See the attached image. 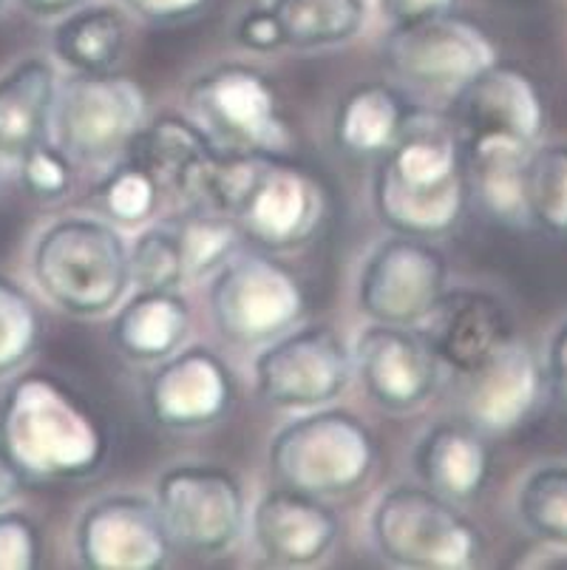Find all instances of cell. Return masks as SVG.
<instances>
[{
    "label": "cell",
    "instance_id": "30",
    "mask_svg": "<svg viewBox=\"0 0 567 570\" xmlns=\"http://www.w3.org/2000/svg\"><path fill=\"white\" fill-rule=\"evenodd\" d=\"M528 225L548 236H567V142H539L525 179Z\"/></svg>",
    "mask_w": 567,
    "mask_h": 570
},
{
    "label": "cell",
    "instance_id": "23",
    "mask_svg": "<svg viewBox=\"0 0 567 570\" xmlns=\"http://www.w3.org/2000/svg\"><path fill=\"white\" fill-rule=\"evenodd\" d=\"M462 151L468 196L499 225L528 227L525 179L534 148L511 137H477L462 145Z\"/></svg>",
    "mask_w": 567,
    "mask_h": 570
},
{
    "label": "cell",
    "instance_id": "34",
    "mask_svg": "<svg viewBox=\"0 0 567 570\" xmlns=\"http://www.w3.org/2000/svg\"><path fill=\"white\" fill-rule=\"evenodd\" d=\"M128 262L137 289H179L187 282L179 236L170 222L139 233L128 247Z\"/></svg>",
    "mask_w": 567,
    "mask_h": 570
},
{
    "label": "cell",
    "instance_id": "28",
    "mask_svg": "<svg viewBox=\"0 0 567 570\" xmlns=\"http://www.w3.org/2000/svg\"><path fill=\"white\" fill-rule=\"evenodd\" d=\"M284 46L293 49H326L346 43L361 32L366 0H273Z\"/></svg>",
    "mask_w": 567,
    "mask_h": 570
},
{
    "label": "cell",
    "instance_id": "9",
    "mask_svg": "<svg viewBox=\"0 0 567 570\" xmlns=\"http://www.w3.org/2000/svg\"><path fill=\"white\" fill-rule=\"evenodd\" d=\"M256 392L267 406L310 412L330 406L350 386L355 361L332 326H299L264 344L256 364Z\"/></svg>",
    "mask_w": 567,
    "mask_h": 570
},
{
    "label": "cell",
    "instance_id": "3",
    "mask_svg": "<svg viewBox=\"0 0 567 570\" xmlns=\"http://www.w3.org/2000/svg\"><path fill=\"white\" fill-rule=\"evenodd\" d=\"M31 273L40 293L77 318L111 313L134 287L125 238L94 216H66L46 227L31 253Z\"/></svg>",
    "mask_w": 567,
    "mask_h": 570
},
{
    "label": "cell",
    "instance_id": "7",
    "mask_svg": "<svg viewBox=\"0 0 567 570\" xmlns=\"http://www.w3.org/2000/svg\"><path fill=\"white\" fill-rule=\"evenodd\" d=\"M207 302L218 335L236 346L270 344L306 313L301 278L287 264L264 253L227 258L211 276Z\"/></svg>",
    "mask_w": 567,
    "mask_h": 570
},
{
    "label": "cell",
    "instance_id": "1",
    "mask_svg": "<svg viewBox=\"0 0 567 570\" xmlns=\"http://www.w3.org/2000/svg\"><path fill=\"white\" fill-rule=\"evenodd\" d=\"M374 170V214L392 233L446 236L468 205L466 151L451 119L429 108H409L398 139Z\"/></svg>",
    "mask_w": 567,
    "mask_h": 570
},
{
    "label": "cell",
    "instance_id": "31",
    "mask_svg": "<svg viewBox=\"0 0 567 570\" xmlns=\"http://www.w3.org/2000/svg\"><path fill=\"white\" fill-rule=\"evenodd\" d=\"M170 225L179 236L187 282L211 278L227 258L236 256L244 242L238 222L225 214H182L170 219Z\"/></svg>",
    "mask_w": 567,
    "mask_h": 570
},
{
    "label": "cell",
    "instance_id": "36",
    "mask_svg": "<svg viewBox=\"0 0 567 570\" xmlns=\"http://www.w3.org/2000/svg\"><path fill=\"white\" fill-rule=\"evenodd\" d=\"M43 559L40 525L23 511L0 508V570H35Z\"/></svg>",
    "mask_w": 567,
    "mask_h": 570
},
{
    "label": "cell",
    "instance_id": "32",
    "mask_svg": "<svg viewBox=\"0 0 567 570\" xmlns=\"http://www.w3.org/2000/svg\"><path fill=\"white\" fill-rule=\"evenodd\" d=\"M94 202L106 219L134 227L154 216V210L163 202V194H159L148 170L125 157V163L114 165L102 176V183L94 188Z\"/></svg>",
    "mask_w": 567,
    "mask_h": 570
},
{
    "label": "cell",
    "instance_id": "41",
    "mask_svg": "<svg viewBox=\"0 0 567 570\" xmlns=\"http://www.w3.org/2000/svg\"><path fill=\"white\" fill-rule=\"evenodd\" d=\"M26 476L20 474L18 465L9 460V454L3 452V445H0V508L12 505L20 494H23Z\"/></svg>",
    "mask_w": 567,
    "mask_h": 570
},
{
    "label": "cell",
    "instance_id": "40",
    "mask_svg": "<svg viewBox=\"0 0 567 570\" xmlns=\"http://www.w3.org/2000/svg\"><path fill=\"white\" fill-rule=\"evenodd\" d=\"M457 0H381V9L394 26L418 23V20L437 18V14L454 12Z\"/></svg>",
    "mask_w": 567,
    "mask_h": 570
},
{
    "label": "cell",
    "instance_id": "26",
    "mask_svg": "<svg viewBox=\"0 0 567 570\" xmlns=\"http://www.w3.org/2000/svg\"><path fill=\"white\" fill-rule=\"evenodd\" d=\"M409 108L394 88L383 82H366L343 97L332 122L338 148L358 157H381L398 139Z\"/></svg>",
    "mask_w": 567,
    "mask_h": 570
},
{
    "label": "cell",
    "instance_id": "37",
    "mask_svg": "<svg viewBox=\"0 0 567 570\" xmlns=\"http://www.w3.org/2000/svg\"><path fill=\"white\" fill-rule=\"evenodd\" d=\"M236 40L250 51H275L284 46L278 20L270 12V7L247 9V12L242 14V20L236 23Z\"/></svg>",
    "mask_w": 567,
    "mask_h": 570
},
{
    "label": "cell",
    "instance_id": "5",
    "mask_svg": "<svg viewBox=\"0 0 567 570\" xmlns=\"http://www.w3.org/2000/svg\"><path fill=\"white\" fill-rule=\"evenodd\" d=\"M372 539L389 564L409 570H468L486 553L480 528L426 485L387 491L372 511Z\"/></svg>",
    "mask_w": 567,
    "mask_h": 570
},
{
    "label": "cell",
    "instance_id": "24",
    "mask_svg": "<svg viewBox=\"0 0 567 570\" xmlns=\"http://www.w3.org/2000/svg\"><path fill=\"white\" fill-rule=\"evenodd\" d=\"M190 333V307L179 289H137L119 304L111 324V341L137 364H159L174 355Z\"/></svg>",
    "mask_w": 567,
    "mask_h": 570
},
{
    "label": "cell",
    "instance_id": "44",
    "mask_svg": "<svg viewBox=\"0 0 567 570\" xmlns=\"http://www.w3.org/2000/svg\"><path fill=\"white\" fill-rule=\"evenodd\" d=\"M0 159H3V157H0Z\"/></svg>",
    "mask_w": 567,
    "mask_h": 570
},
{
    "label": "cell",
    "instance_id": "42",
    "mask_svg": "<svg viewBox=\"0 0 567 570\" xmlns=\"http://www.w3.org/2000/svg\"><path fill=\"white\" fill-rule=\"evenodd\" d=\"M26 12L38 14V18H62V14L75 12L82 0H20Z\"/></svg>",
    "mask_w": 567,
    "mask_h": 570
},
{
    "label": "cell",
    "instance_id": "38",
    "mask_svg": "<svg viewBox=\"0 0 567 570\" xmlns=\"http://www.w3.org/2000/svg\"><path fill=\"white\" fill-rule=\"evenodd\" d=\"M542 370L548 395L554 397L561 409H567V318L559 321V324L554 326V333H550L548 346H545Z\"/></svg>",
    "mask_w": 567,
    "mask_h": 570
},
{
    "label": "cell",
    "instance_id": "17",
    "mask_svg": "<svg viewBox=\"0 0 567 570\" xmlns=\"http://www.w3.org/2000/svg\"><path fill=\"white\" fill-rule=\"evenodd\" d=\"M236 381L225 357L207 346L176 350L159 361L145 383V409L165 429H202L225 417Z\"/></svg>",
    "mask_w": 567,
    "mask_h": 570
},
{
    "label": "cell",
    "instance_id": "29",
    "mask_svg": "<svg viewBox=\"0 0 567 570\" xmlns=\"http://www.w3.org/2000/svg\"><path fill=\"white\" fill-rule=\"evenodd\" d=\"M525 531L554 551H567V460L530 471L517 491Z\"/></svg>",
    "mask_w": 567,
    "mask_h": 570
},
{
    "label": "cell",
    "instance_id": "27",
    "mask_svg": "<svg viewBox=\"0 0 567 570\" xmlns=\"http://www.w3.org/2000/svg\"><path fill=\"white\" fill-rule=\"evenodd\" d=\"M57 60L80 75H106L125 55V18L114 7H77L51 35Z\"/></svg>",
    "mask_w": 567,
    "mask_h": 570
},
{
    "label": "cell",
    "instance_id": "20",
    "mask_svg": "<svg viewBox=\"0 0 567 570\" xmlns=\"http://www.w3.org/2000/svg\"><path fill=\"white\" fill-rule=\"evenodd\" d=\"M253 542L262 559L278 568H312L326 559L341 537V520L324 497L304 491H267L250 517Z\"/></svg>",
    "mask_w": 567,
    "mask_h": 570
},
{
    "label": "cell",
    "instance_id": "25",
    "mask_svg": "<svg viewBox=\"0 0 567 570\" xmlns=\"http://www.w3.org/2000/svg\"><path fill=\"white\" fill-rule=\"evenodd\" d=\"M57 75L49 60L29 57L0 77V157L18 159L49 137Z\"/></svg>",
    "mask_w": 567,
    "mask_h": 570
},
{
    "label": "cell",
    "instance_id": "43",
    "mask_svg": "<svg viewBox=\"0 0 567 570\" xmlns=\"http://www.w3.org/2000/svg\"><path fill=\"white\" fill-rule=\"evenodd\" d=\"M7 3H9V0H0V14L7 12Z\"/></svg>",
    "mask_w": 567,
    "mask_h": 570
},
{
    "label": "cell",
    "instance_id": "39",
    "mask_svg": "<svg viewBox=\"0 0 567 570\" xmlns=\"http://www.w3.org/2000/svg\"><path fill=\"white\" fill-rule=\"evenodd\" d=\"M123 3L150 23H176L207 7V0H123Z\"/></svg>",
    "mask_w": 567,
    "mask_h": 570
},
{
    "label": "cell",
    "instance_id": "12",
    "mask_svg": "<svg viewBox=\"0 0 567 570\" xmlns=\"http://www.w3.org/2000/svg\"><path fill=\"white\" fill-rule=\"evenodd\" d=\"M449 289V262L426 238L394 233L369 253L358 304L378 324L418 326Z\"/></svg>",
    "mask_w": 567,
    "mask_h": 570
},
{
    "label": "cell",
    "instance_id": "16",
    "mask_svg": "<svg viewBox=\"0 0 567 570\" xmlns=\"http://www.w3.org/2000/svg\"><path fill=\"white\" fill-rule=\"evenodd\" d=\"M548 100L525 69L497 60L454 91L451 126L460 142L477 137H511L537 148L548 131Z\"/></svg>",
    "mask_w": 567,
    "mask_h": 570
},
{
    "label": "cell",
    "instance_id": "33",
    "mask_svg": "<svg viewBox=\"0 0 567 570\" xmlns=\"http://www.w3.org/2000/svg\"><path fill=\"white\" fill-rule=\"evenodd\" d=\"M40 335L43 324L31 295L9 276H0V377L29 364L40 346Z\"/></svg>",
    "mask_w": 567,
    "mask_h": 570
},
{
    "label": "cell",
    "instance_id": "13",
    "mask_svg": "<svg viewBox=\"0 0 567 570\" xmlns=\"http://www.w3.org/2000/svg\"><path fill=\"white\" fill-rule=\"evenodd\" d=\"M324 216L319 183L281 154H256L233 219L244 242L264 250H293L315 233Z\"/></svg>",
    "mask_w": 567,
    "mask_h": 570
},
{
    "label": "cell",
    "instance_id": "21",
    "mask_svg": "<svg viewBox=\"0 0 567 570\" xmlns=\"http://www.w3.org/2000/svg\"><path fill=\"white\" fill-rule=\"evenodd\" d=\"M423 324L431 355L451 375L471 372L499 346L517 338L508 307L486 289H446Z\"/></svg>",
    "mask_w": 567,
    "mask_h": 570
},
{
    "label": "cell",
    "instance_id": "22",
    "mask_svg": "<svg viewBox=\"0 0 567 570\" xmlns=\"http://www.w3.org/2000/svg\"><path fill=\"white\" fill-rule=\"evenodd\" d=\"M412 469L426 489L451 502H471L482 494L491 476L488 438L471 429L466 420L437 423L418 440Z\"/></svg>",
    "mask_w": 567,
    "mask_h": 570
},
{
    "label": "cell",
    "instance_id": "8",
    "mask_svg": "<svg viewBox=\"0 0 567 570\" xmlns=\"http://www.w3.org/2000/svg\"><path fill=\"white\" fill-rule=\"evenodd\" d=\"M187 108L222 151L281 154L290 142L273 82L250 66H218L196 77Z\"/></svg>",
    "mask_w": 567,
    "mask_h": 570
},
{
    "label": "cell",
    "instance_id": "11",
    "mask_svg": "<svg viewBox=\"0 0 567 570\" xmlns=\"http://www.w3.org/2000/svg\"><path fill=\"white\" fill-rule=\"evenodd\" d=\"M383 57L400 80L451 95L499 60L491 35L457 12L394 26Z\"/></svg>",
    "mask_w": 567,
    "mask_h": 570
},
{
    "label": "cell",
    "instance_id": "10",
    "mask_svg": "<svg viewBox=\"0 0 567 570\" xmlns=\"http://www.w3.org/2000/svg\"><path fill=\"white\" fill-rule=\"evenodd\" d=\"M156 508L174 548L202 557L231 551L247 525L242 483L218 465L185 463L165 471L156 483Z\"/></svg>",
    "mask_w": 567,
    "mask_h": 570
},
{
    "label": "cell",
    "instance_id": "6",
    "mask_svg": "<svg viewBox=\"0 0 567 570\" xmlns=\"http://www.w3.org/2000/svg\"><path fill=\"white\" fill-rule=\"evenodd\" d=\"M148 100L137 80L123 75H80L57 82L49 137L75 165H111L148 122Z\"/></svg>",
    "mask_w": 567,
    "mask_h": 570
},
{
    "label": "cell",
    "instance_id": "15",
    "mask_svg": "<svg viewBox=\"0 0 567 570\" xmlns=\"http://www.w3.org/2000/svg\"><path fill=\"white\" fill-rule=\"evenodd\" d=\"M457 381L462 420L486 438L522 429L548 395L542 361L517 338L499 346L471 372L457 375Z\"/></svg>",
    "mask_w": 567,
    "mask_h": 570
},
{
    "label": "cell",
    "instance_id": "35",
    "mask_svg": "<svg viewBox=\"0 0 567 570\" xmlns=\"http://www.w3.org/2000/svg\"><path fill=\"white\" fill-rule=\"evenodd\" d=\"M20 185L29 196L40 202H57L75 185V159L62 151L51 137L35 142L18 157Z\"/></svg>",
    "mask_w": 567,
    "mask_h": 570
},
{
    "label": "cell",
    "instance_id": "4",
    "mask_svg": "<svg viewBox=\"0 0 567 570\" xmlns=\"http://www.w3.org/2000/svg\"><path fill=\"white\" fill-rule=\"evenodd\" d=\"M378 465V445L361 420L343 409H310L270 443V474L278 485L312 497L358 491Z\"/></svg>",
    "mask_w": 567,
    "mask_h": 570
},
{
    "label": "cell",
    "instance_id": "2",
    "mask_svg": "<svg viewBox=\"0 0 567 570\" xmlns=\"http://www.w3.org/2000/svg\"><path fill=\"white\" fill-rule=\"evenodd\" d=\"M0 445L26 483H77L108 460V429L66 381L23 372L0 401Z\"/></svg>",
    "mask_w": 567,
    "mask_h": 570
},
{
    "label": "cell",
    "instance_id": "18",
    "mask_svg": "<svg viewBox=\"0 0 567 570\" xmlns=\"http://www.w3.org/2000/svg\"><path fill=\"white\" fill-rule=\"evenodd\" d=\"M355 372L366 395L387 412H414L434 395L440 383V361L431 355L423 335L412 326H366L352 346Z\"/></svg>",
    "mask_w": 567,
    "mask_h": 570
},
{
    "label": "cell",
    "instance_id": "14",
    "mask_svg": "<svg viewBox=\"0 0 567 570\" xmlns=\"http://www.w3.org/2000/svg\"><path fill=\"white\" fill-rule=\"evenodd\" d=\"M75 548L88 570H159L174 557L159 508L139 494H108L86 505Z\"/></svg>",
    "mask_w": 567,
    "mask_h": 570
},
{
    "label": "cell",
    "instance_id": "19",
    "mask_svg": "<svg viewBox=\"0 0 567 570\" xmlns=\"http://www.w3.org/2000/svg\"><path fill=\"white\" fill-rule=\"evenodd\" d=\"M125 157L150 174L159 194L170 196L182 214H205V196L222 148L194 119L165 114L139 128Z\"/></svg>",
    "mask_w": 567,
    "mask_h": 570
}]
</instances>
